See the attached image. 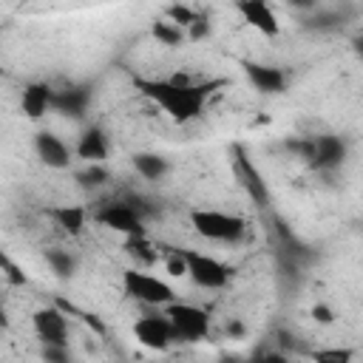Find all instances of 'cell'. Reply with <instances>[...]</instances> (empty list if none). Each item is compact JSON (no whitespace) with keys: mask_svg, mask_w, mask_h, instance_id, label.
<instances>
[{"mask_svg":"<svg viewBox=\"0 0 363 363\" xmlns=\"http://www.w3.org/2000/svg\"><path fill=\"white\" fill-rule=\"evenodd\" d=\"M45 264L51 267L54 275L60 278H71L77 269V258L68 250H45Z\"/></svg>","mask_w":363,"mask_h":363,"instance_id":"cell-23","label":"cell"},{"mask_svg":"<svg viewBox=\"0 0 363 363\" xmlns=\"http://www.w3.org/2000/svg\"><path fill=\"white\" fill-rule=\"evenodd\" d=\"M91 218L99 221L102 227L122 233L125 238L133 235H147L145 230V207L139 204V199H113V201H102L99 207L91 210Z\"/></svg>","mask_w":363,"mask_h":363,"instance_id":"cell-2","label":"cell"},{"mask_svg":"<svg viewBox=\"0 0 363 363\" xmlns=\"http://www.w3.org/2000/svg\"><path fill=\"white\" fill-rule=\"evenodd\" d=\"M85 108H88V91H85V88L68 85V88L57 91V96H54V111H60V113H65V116L79 119V116L85 113Z\"/></svg>","mask_w":363,"mask_h":363,"instance_id":"cell-18","label":"cell"},{"mask_svg":"<svg viewBox=\"0 0 363 363\" xmlns=\"http://www.w3.org/2000/svg\"><path fill=\"white\" fill-rule=\"evenodd\" d=\"M162 247V267L170 278H187V258H184V247Z\"/></svg>","mask_w":363,"mask_h":363,"instance_id":"cell-21","label":"cell"},{"mask_svg":"<svg viewBox=\"0 0 363 363\" xmlns=\"http://www.w3.org/2000/svg\"><path fill=\"white\" fill-rule=\"evenodd\" d=\"M312 318H315L320 326H329V323H335V312H332L326 303H315V306H312Z\"/></svg>","mask_w":363,"mask_h":363,"instance_id":"cell-29","label":"cell"},{"mask_svg":"<svg viewBox=\"0 0 363 363\" xmlns=\"http://www.w3.org/2000/svg\"><path fill=\"white\" fill-rule=\"evenodd\" d=\"M241 68H244V74H247V79L252 82L255 91H261V94H284L286 91V74H284V68L252 62V60H244Z\"/></svg>","mask_w":363,"mask_h":363,"instance_id":"cell-13","label":"cell"},{"mask_svg":"<svg viewBox=\"0 0 363 363\" xmlns=\"http://www.w3.org/2000/svg\"><path fill=\"white\" fill-rule=\"evenodd\" d=\"M34 153L51 170H65L71 164V159H74V150L51 130H37L34 133Z\"/></svg>","mask_w":363,"mask_h":363,"instance_id":"cell-10","label":"cell"},{"mask_svg":"<svg viewBox=\"0 0 363 363\" xmlns=\"http://www.w3.org/2000/svg\"><path fill=\"white\" fill-rule=\"evenodd\" d=\"M227 85H230V79H224V77H207V79H196L190 74H173L170 79L133 77V88L179 125L199 119L204 113L207 99L218 88H227Z\"/></svg>","mask_w":363,"mask_h":363,"instance_id":"cell-1","label":"cell"},{"mask_svg":"<svg viewBox=\"0 0 363 363\" xmlns=\"http://www.w3.org/2000/svg\"><path fill=\"white\" fill-rule=\"evenodd\" d=\"M312 363H354V349L352 346H320L309 352Z\"/></svg>","mask_w":363,"mask_h":363,"instance_id":"cell-22","label":"cell"},{"mask_svg":"<svg viewBox=\"0 0 363 363\" xmlns=\"http://www.w3.org/2000/svg\"><path fill=\"white\" fill-rule=\"evenodd\" d=\"M0 264H3V269H6V281H9V284L23 286V284L28 281V278L20 272V267H14V264H11V258H9V255H3V258H0Z\"/></svg>","mask_w":363,"mask_h":363,"instance_id":"cell-28","label":"cell"},{"mask_svg":"<svg viewBox=\"0 0 363 363\" xmlns=\"http://www.w3.org/2000/svg\"><path fill=\"white\" fill-rule=\"evenodd\" d=\"M122 250H125V255L136 264V269H147V267H153L156 261H162V247H159V244H153L147 235L125 238Z\"/></svg>","mask_w":363,"mask_h":363,"instance_id":"cell-17","label":"cell"},{"mask_svg":"<svg viewBox=\"0 0 363 363\" xmlns=\"http://www.w3.org/2000/svg\"><path fill=\"white\" fill-rule=\"evenodd\" d=\"M227 332H230V335H244V326H241V323H230Z\"/></svg>","mask_w":363,"mask_h":363,"instance_id":"cell-30","label":"cell"},{"mask_svg":"<svg viewBox=\"0 0 363 363\" xmlns=\"http://www.w3.org/2000/svg\"><path fill=\"white\" fill-rule=\"evenodd\" d=\"M233 173L238 179V184L244 187V193L250 196V201L255 207H267L269 204V187L264 182V176L258 173V167L250 162V156L244 153L241 145L233 147Z\"/></svg>","mask_w":363,"mask_h":363,"instance_id":"cell-8","label":"cell"},{"mask_svg":"<svg viewBox=\"0 0 363 363\" xmlns=\"http://www.w3.org/2000/svg\"><path fill=\"white\" fill-rule=\"evenodd\" d=\"M122 289L130 301H136L142 306H150V309H164L173 301H179L176 289L164 278L150 275L147 269H136V267H128L122 272Z\"/></svg>","mask_w":363,"mask_h":363,"instance_id":"cell-3","label":"cell"},{"mask_svg":"<svg viewBox=\"0 0 363 363\" xmlns=\"http://www.w3.org/2000/svg\"><path fill=\"white\" fill-rule=\"evenodd\" d=\"M43 360L45 363H74L68 346H43Z\"/></svg>","mask_w":363,"mask_h":363,"instance_id":"cell-26","label":"cell"},{"mask_svg":"<svg viewBox=\"0 0 363 363\" xmlns=\"http://www.w3.org/2000/svg\"><path fill=\"white\" fill-rule=\"evenodd\" d=\"M150 34H153V40H159V45H167V48H176L187 40V31L179 28L176 23H170V20H156L150 26Z\"/></svg>","mask_w":363,"mask_h":363,"instance_id":"cell-20","label":"cell"},{"mask_svg":"<svg viewBox=\"0 0 363 363\" xmlns=\"http://www.w3.org/2000/svg\"><path fill=\"white\" fill-rule=\"evenodd\" d=\"M133 170H136L142 179H147V182H159V179H164V176H167L170 162H167L162 153L142 150V153H136V156H133Z\"/></svg>","mask_w":363,"mask_h":363,"instance_id":"cell-19","label":"cell"},{"mask_svg":"<svg viewBox=\"0 0 363 363\" xmlns=\"http://www.w3.org/2000/svg\"><path fill=\"white\" fill-rule=\"evenodd\" d=\"M190 227L201 238L218 241V244H235L247 235V221L241 216H233L224 210H207V207L190 210Z\"/></svg>","mask_w":363,"mask_h":363,"instance_id":"cell-4","label":"cell"},{"mask_svg":"<svg viewBox=\"0 0 363 363\" xmlns=\"http://www.w3.org/2000/svg\"><path fill=\"white\" fill-rule=\"evenodd\" d=\"M184 258H187V278L201 289H224L233 278V269L207 252L184 247Z\"/></svg>","mask_w":363,"mask_h":363,"instance_id":"cell-6","label":"cell"},{"mask_svg":"<svg viewBox=\"0 0 363 363\" xmlns=\"http://www.w3.org/2000/svg\"><path fill=\"white\" fill-rule=\"evenodd\" d=\"M201 14L196 11V9H190V6H182V3H176V6H167L164 9V20H170V23H176L179 28H190L196 20H199Z\"/></svg>","mask_w":363,"mask_h":363,"instance_id":"cell-24","label":"cell"},{"mask_svg":"<svg viewBox=\"0 0 363 363\" xmlns=\"http://www.w3.org/2000/svg\"><path fill=\"white\" fill-rule=\"evenodd\" d=\"M31 326L43 346H68V312L62 306H43L31 315Z\"/></svg>","mask_w":363,"mask_h":363,"instance_id":"cell-9","label":"cell"},{"mask_svg":"<svg viewBox=\"0 0 363 363\" xmlns=\"http://www.w3.org/2000/svg\"><path fill=\"white\" fill-rule=\"evenodd\" d=\"M48 216L57 221V227H62L68 235H82V230L88 227V216L91 210L82 204H57L48 210Z\"/></svg>","mask_w":363,"mask_h":363,"instance_id":"cell-16","label":"cell"},{"mask_svg":"<svg viewBox=\"0 0 363 363\" xmlns=\"http://www.w3.org/2000/svg\"><path fill=\"white\" fill-rule=\"evenodd\" d=\"M235 11L244 17V23L250 28L261 31L264 37H278V31H281L278 17H275V11L264 0H238L235 3Z\"/></svg>","mask_w":363,"mask_h":363,"instance_id":"cell-12","label":"cell"},{"mask_svg":"<svg viewBox=\"0 0 363 363\" xmlns=\"http://www.w3.org/2000/svg\"><path fill=\"white\" fill-rule=\"evenodd\" d=\"M250 363H289L286 352H281L278 346H269V349H261Z\"/></svg>","mask_w":363,"mask_h":363,"instance_id":"cell-27","label":"cell"},{"mask_svg":"<svg viewBox=\"0 0 363 363\" xmlns=\"http://www.w3.org/2000/svg\"><path fill=\"white\" fill-rule=\"evenodd\" d=\"M74 156L82 159L85 164H102L105 156H108V136L99 125H91L79 133L77 139V147H74Z\"/></svg>","mask_w":363,"mask_h":363,"instance_id":"cell-15","label":"cell"},{"mask_svg":"<svg viewBox=\"0 0 363 363\" xmlns=\"http://www.w3.org/2000/svg\"><path fill=\"white\" fill-rule=\"evenodd\" d=\"M54 96H57V91L48 82H40V79L37 82H26L23 94H20V111L26 113V119L37 122L54 108Z\"/></svg>","mask_w":363,"mask_h":363,"instance_id":"cell-11","label":"cell"},{"mask_svg":"<svg viewBox=\"0 0 363 363\" xmlns=\"http://www.w3.org/2000/svg\"><path fill=\"white\" fill-rule=\"evenodd\" d=\"M167 315V320L173 323V332H176V340H184V343H196V340H204L210 335V312L196 306V303H187V301H173L170 306L162 309Z\"/></svg>","mask_w":363,"mask_h":363,"instance_id":"cell-5","label":"cell"},{"mask_svg":"<svg viewBox=\"0 0 363 363\" xmlns=\"http://www.w3.org/2000/svg\"><path fill=\"white\" fill-rule=\"evenodd\" d=\"M133 337L139 346H145L150 352H164L176 340V332H173V323L167 320V315L159 309V312H145L142 318H136Z\"/></svg>","mask_w":363,"mask_h":363,"instance_id":"cell-7","label":"cell"},{"mask_svg":"<svg viewBox=\"0 0 363 363\" xmlns=\"http://www.w3.org/2000/svg\"><path fill=\"white\" fill-rule=\"evenodd\" d=\"M77 182L82 187H99L108 182V170H105V164H88L85 170L77 173Z\"/></svg>","mask_w":363,"mask_h":363,"instance_id":"cell-25","label":"cell"},{"mask_svg":"<svg viewBox=\"0 0 363 363\" xmlns=\"http://www.w3.org/2000/svg\"><path fill=\"white\" fill-rule=\"evenodd\" d=\"M357 51H360V57H363V37L357 40Z\"/></svg>","mask_w":363,"mask_h":363,"instance_id":"cell-31","label":"cell"},{"mask_svg":"<svg viewBox=\"0 0 363 363\" xmlns=\"http://www.w3.org/2000/svg\"><path fill=\"white\" fill-rule=\"evenodd\" d=\"M343 159H346V145H343L340 136H332V133L312 136V159H309L312 167H318V170H335V167L343 164Z\"/></svg>","mask_w":363,"mask_h":363,"instance_id":"cell-14","label":"cell"}]
</instances>
